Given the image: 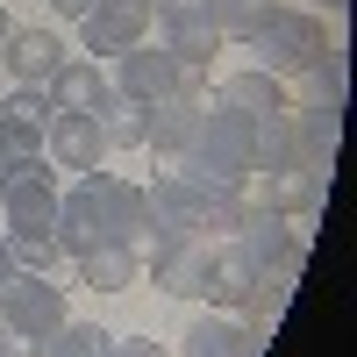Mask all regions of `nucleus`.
<instances>
[{"label":"nucleus","mask_w":357,"mask_h":357,"mask_svg":"<svg viewBox=\"0 0 357 357\" xmlns=\"http://www.w3.org/2000/svg\"><path fill=\"white\" fill-rule=\"evenodd\" d=\"M293 79H301V107H343V57H336V43L321 57H307Z\"/></svg>","instance_id":"obj_25"},{"label":"nucleus","mask_w":357,"mask_h":357,"mask_svg":"<svg viewBox=\"0 0 357 357\" xmlns=\"http://www.w3.org/2000/svg\"><path fill=\"white\" fill-rule=\"evenodd\" d=\"M151 0H93L86 8V50L93 57H122V50H136V43H151Z\"/></svg>","instance_id":"obj_8"},{"label":"nucleus","mask_w":357,"mask_h":357,"mask_svg":"<svg viewBox=\"0 0 357 357\" xmlns=\"http://www.w3.org/2000/svg\"><path fill=\"white\" fill-rule=\"evenodd\" d=\"M236 243L250 250V264L264 279H301V264H307V236L293 229V215H279V207H264V200H243Z\"/></svg>","instance_id":"obj_5"},{"label":"nucleus","mask_w":357,"mask_h":357,"mask_svg":"<svg viewBox=\"0 0 357 357\" xmlns=\"http://www.w3.org/2000/svg\"><path fill=\"white\" fill-rule=\"evenodd\" d=\"M257 200L279 207V215H314L329 200V172L314 165H293V172H257Z\"/></svg>","instance_id":"obj_15"},{"label":"nucleus","mask_w":357,"mask_h":357,"mask_svg":"<svg viewBox=\"0 0 357 357\" xmlns=\"http://www.w3.org/2000/svg\"><path fill=\"white\" fill-rule=\"evenodd\" d=\"M8 29H15V22H8V8H0V50H8Z\"/></svg>","instance_id":"obj_33"},{"label":"nucleus","mask_w":357,"mask_h":357,"mask_svg":"<svg viewBox=\"0 0 357 357\" xmlns=\"http://www.w3.org/2000/svg\"><path fill=\"white\" fill-rule=\"evenodd\" d=\"M86 8H93V0H50V15H57V22H86Z\"/></svg>","instance_id":"obj_31"},{"label":"nucleus","mask_w":357,"mask_h":357,"mask_svg":"<svg viewBox=\"0 0 357 357\" xmlns=\"http://www.w3.org/2000/svg\"><path fill=\"white\" fill-rule=\"evenodd\" d=\"M0 250H8V272H36V279H50L65 257L50 229H0Z\"/></svg>","instance_id":"obj_24"},{"label":"nucleus","mask_w":357,"mask_h":357,"mask_svg":"<svg viewBox=\"0 0 357 357\" xmlns=\"http://www.w3.org/2000/svg\"><path fill=\"white\" fill-rule=\"evenodd\" d=\"M215 107H229V114H243V122H264V114H286L293 100H286V79H272V72H229L222 86H215Z\"/></svg>","instance_id":"obj_14"},{"label":"nucleus","mask_w":357,"mask_h":357,"mask_svg":"<svg viewBox=\"0 0 357 357\" xmlns=\"http://www.w3.org/2000/svg\"><path fill=\"white\" fill-rule=\"evenodd\" d=\"M250 129H257V122H243V114H229V107L207 100V107H200V129H193V143H186V158H178L172 172L215 178V186H250Z\"/></svg>","instance_id":"obj_3"},{"label":"nucleus","mask_w":357,"mask_h":357,"mask_svg":"<svg viewBox=\"0 0 357 357\" xmlns=\"http://www.w3.org/2000/svg\"><path fill=\"white\" fill-rule=\"evenodd\" d=\"M107 357H172V350H165L158 336H114V343H107Z\"/></svg>","instance_id":"obj_29"},{"label":"nucleus","mask_w":357,"mask_h":357,"mask_svg":"<svg viewBox=\"0 0 357 357\" xmlns=\"http://www.w3.org/2000/svg\"><path fill=\"white\" fill-rule=\"evenodd\" d=\"M193 8H207V0H151V15L165 22V15H193Z\"/></svg>","instance_id":"obj_32"},{"label":"nucleus","mask_w":357,"mask_h":357,"mask_svg":"<svg viewBox=\"0 0 357 357\" xmlns=\"http://www.w3.org/2000/svg\"><path fill=\"white\" fill-rule=\"evenodd\" d=\"M200 107H207L200 93H172V100L151 107V136H143V151H158L165 172L186 158V143H193V129H200Z\"/></svg>","instance_id":"obj_13"},{"label":"nucleus","mask_w":357,"mask_h":357,"mask_svg":"<svg viewBox=\"0 0 357 357\" xmlns=\"http://www.w3.org/2000/svg\"><path fill=\"white\" fill-rule=\"evenodd\" d=\"M207 264H215V243H207V236H178V243H165L151 257V286L172 293V301H200L207 293Z\"/></svg>","instance_id":"obj_9"},{"label":"nucleus","mask_w":357,"mask_h":357,"mask_svg":"<svg viewBox=\"0 0 357 357\" xmlns=\"http://www.w3.org/2000/svg\"><path fill=\"white\" fill-rule=\"evenodd\" d=\"M0 207H8V229H57V178H29V186L0 193Z\"/></svg>","instance_id":"obj_23"},{"label":"nucleus","mask_w":357,"mask_h":357,"mask_svg":"<svg viewBox=\"0 0 357 357\" xmlns=\"http://www.w3.org/2000/svg\"><path fill=\"white\" fill-rule=\"evenodd\" d=\"M43 151H50V165H65V172H100V158H107L100 114H57V107H50Z\"/></svg>","instance_id":"obj_11"},{"label":"nucleus","mask_w":357,"mask_h":357,"mask_svg":"<svg viewBox=\"0 0 357 357\" xmlns=\"http://www.w3.org/2000/svg\"><path fill=\"white\" fill-rule=\"evenodd\" d=\"M243 222V186H215L193 172H165L158 186H143V243H178V236H236Z\"/></svg>","instance_id":"obj_2"},{"label":"nucleus","mask_w":357,"mask_h":357,"mask_svg":"<svg viewBox=\"0 0 357 357\" xmlns=\"http://www.w3.org/2000/svg\"><path fill=\"white\" fill-rule=\"evenodd\" d=\"M114 93H129V100H143V107H158V100H172V93H207V65H178V57L136 43V50L114 57Z\"/></svg>","instance_id":"obj_6"},{"label":"nucleus","mask_w":357,"mask_h":357,"mask_svg":"<svg viewBox=\"0 0 357 357\" xmlns=\"http://www.w3.org/2000/svg\"><path fill=\"white\" fill-rule=\"evenodd\" d=\"M50 107L57 114H100V100H107V79H100V65L93 57H65V65L50 72Z\"/></svg>","instance_id":"obj_17"},{"label":"nucleus","mask_w":357,"mask_h":357,"mask_svg":"<svg viewBox=\"0 0 357 357\" xmlns=\"http://www.w3.org/2000/svg\"><path fill=\"white\" fill-rule=\"evenodd\" d=\"M286 114H293V136H301V165L329 172L336 165V143H343V122H336L343 107H286Z\"/></svg>","instance_id":"obj_20"},{"label":"nucleus","mask_w":357,"mask_h":357,"mask_svg":"<svg viewBox=\"0 0 357 357\" xmlns=\"http://www.w3.org/2000/svg\"><path fill=\"white\" fill-rule=\"evenodd\" d=\"M0 279H8V250H0Z\"/></svg>","instance_id":"obj_34"},{"label":"nucleus","mask_w":357,"mask_h":357,"mask_svg":"<svg viewBox=\"0 0 357 357\" xmlns=\"http://www.w3.org/2000/svg\"><path fill=\"white\" fill-rule=\"evenodd\" d=\"M136 272H143L136 243H107V250H86L79 257V286H93V293H129Z\"/></svg>","instance_id":"obj_21"},{"label":"nucleus","mask_w":357,"mask_h":357,"mask_svg":"<svg viewBox=\"0 0 357 357\" xmlns=\"http://www.w3.org/2000/svg\"><path fill=\"white\" fill-rule=\"evenodd\" d=\"M264 15H272V0H207V22L222 29V43H250Z\"/></svg>","instance_id":"obj_26"},{"label":"nucleus","mask_w":357,"mask_h":357,"mask_svg":"<svg viewBox=\"0 0 357 357\" xmlns=\"http://www.w3.org/2000/svg\"><path fill=\"white\" fill-rule=\"evenodd\" d=\"M186 357H264V336H250L236 314H200L186 329Z\"/></svg>","instance_id":"obj_18"},{"label":"nucleus","mask_w":357,"mask_h":357,"mask_svg":"<svg viewBox=\"0 0 357 357\" xmlns=\"http://www.w3.org/2000/svg\"><path fill=\"white\" fill-rule=\"evenodd\" d=\"M257 279H264V272L250 264V250L229 236V243H215V264H207V293H200V301H215V307H229V314H243V307L257 301Z\"/></svg>","instance_id":"obj_12"},{"label":"nucleus","mask_w":357,"mask_h":357,"mask_svg":"<svg viewBox=\"0 0 357 357\" xmlns=\"http://www.w3.org/2000/svg\"><path fill=\"white\" fill-rule=\"evenodd\" d=\"M158 29H165V43H158V50L178 57V65H207V57L222 50V29L207 22V8H193V15H165Z\"/></svg>","instance_id":"obj_19"},{"label":"nucleus","mask_w":357,"mask_h":357,"mask_svg":"<svg viewBox=\"0 0 357 357\" xmlns=\"http://www.w3.org/2000/svg\"><path fill=\"white\" fill-rule=\"evenodd\" d=\"M100 136H107V151H143V136H151V107L107 86V100H100Z\"/></svg>","instance_id":"obj_22"},{"label":"nucleus","mask_w":357,"mask_h":357,"mask_svg":"<svg viewBox=\"0 0 357 357\" xmlns=\"http://www.w3.org/2000/svg\"><path fill=\"white\" fill-rule=\"evenodd\" d=\"M0 65H8L22 86H50V72L65 65V43H57L50 29H8V50H0Z\"/></svg>","instance_id":"obj_16"},{"label":"nucleus","mask_w":357,"mask_h":357,"mask_svg":"<svg viewBox=\"0 0 357 357\" xmlns=\"http://www.w3.org/2000/svg\"><path fill=\"white\" fill-rule=\"evenodd\" d=\"M107 329L100 321H65V329H57L50 343H43V357H107Z\"/></svg>","instance_id":"obj_27"},{"label":"nucleus","mask_w":357,"mask_h":357,"mask_svg":"<svg viewBox=\"0 0 357 357\" xmlns=\"http://www.w3.org/2000/svg\"><path fill=\"white\" fill-rule=\"evenodd\" d=\"M29 178H43V158H0V193L29 186Z\"/></svg>","instance_id":"obj_28"},{"label":"nucleus","mask_w":357,"mask_h":357,"mask_svg":"<svg viewBox=\"0 0 357 357\" xmlns=\"http://www.w3.org/2000/svg\"><path fill=\"white\" fill-rule=\"evenodd\" d=\"M43 129H50V93L15 86L0 100V158H43Z\"/></svg>","instance_id":"obj_10"},{"label":"nucleus","mask_w":357,"mask_h":357,"mask_svg":"<svg viewBox=\"0 0 357 357\" xmlns=\"http://www.w3.org/2000/svg\"><path fill=\"white\" fill-rule=\"evenodd\" d=\"M0 357H43V336H22V329H0Z\"/></svg>","instance_id":"obj_30"},{"label":"nucleus","mask_w":357,"mask_h":357,"mask_svg":"<svg viewBox=\"0 0 357 357\" xmlns=\"http://www.w3.org/2000/svg\"><path fill=\"white\" fill-rule=\"evenodd\" d=\"M57 250L86 257V250H107V243H143V186L114 172H86L72 193H57Z\"/></svg>","instance_id":"obj_1"},{"label":"nucleus","mask_w":357,"mask_h":357,"mask_svg":"<svg viewBox=\"0 0 357 357\" xmlns=\"http://www.w3.org/2000/svg\"><path fill=\"white\" fill-rule=\"evenodd\" d=\"M65 286H50V279H36V272H8L0 279V329H22V336H57L65 329Z\"/></svg>","instance_id":"obj_7"},{"label":"nucleus","mask_w":357,"mask_h":357,"mask_svg":"<svg viewBox=\"0 0 357 357\" xmlns=\"http://www.w3.org/2000/svg\"><path fill=\"white\" fill-rule=\"evenodd\" d=\"M250 50H257V72L293 79L307 57L329 50V29H321V15H307V8H279V0H272V15H264V29L250 36Z\"/></svg>","instance_id":"obj_4"}]
</instances>
